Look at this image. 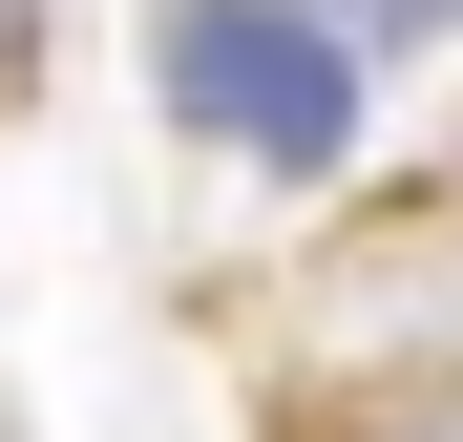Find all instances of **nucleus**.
Masks as SVG:
<instances>
[{
    "instance_id": "1",
    "label": "nucleus",
    "mask_w": 463,
    "mask_h": 442,
    "mask_svg": "<svg viewBox=\"0 0 463 442\" xmlns=\"http://www.w3.org/2000/svg\"><path fill=\"white\" fill-rule=\"evenodd\" d=\"M147 85H169L211 147H253V169H337V147H358L337 0H169V22H147Z\"/></svg>"
},
{
    "instance_id": "2",
    "label": "nucleus",
    "mask_w": 463,
    "mask_h": 442,
    "mask_svg": "<svg viewBox=\"0 0 463 442\" xmlns=\"http://www.w3.org/2000/svg\"><path fill=\"white\" fill-rule=\"evenodd\" d=\"M43 85V0H0V106H22Z\"/></svg>"
}]
</instances>
